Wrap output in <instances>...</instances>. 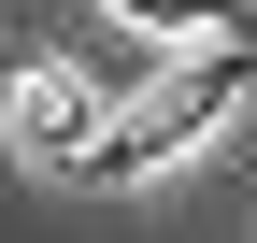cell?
Listing matches in <instances>:
<instances>
[{"instance_id":"cell-1","label":"cell","mask_w":257,"mask_h":243,"mask_svg":"<svg viewBox=\"0 0 257 243\" xmlns=\"http://www.w3.org/2000/svg\"><path fill=\"white\" fill-rule=\"evenodd\" d=\"M243 86H257L243 43H214V57H186V72H157L143 100H114V129H100V158H86V186H128V172H172V158H200V143H229Z\"/></svg>"},{"instance_id":"cell-2","label":"cell","mask_w":257,"mask_h":243,"mask_svg":"<svg viewBox=\"0 0 257 243\" xmlns=\"http://www.w3.org/2000/svg\"><path fill=\"white\" fill-rule=\"evenodd\" d=\"M0 129H15L29 172H86V158H100V129H114V100L72 72V57H29V72L0 86Z\"/></svg>"},{"instance_id":"cell-3","label":"cell","mask_w":257,"mask_h":243,"mask_svg":"<svg viewBox=\"0 0 257 243\" xmlns=\"http://www.w3.org/2000/svg\"><path fill=\"white\" fill-rule=\"evenodd\" d=\"M100 15H128L143 43H200V57H214V43H243V29H229L243 0H100Z\"/></svg>"}]
</instances>
